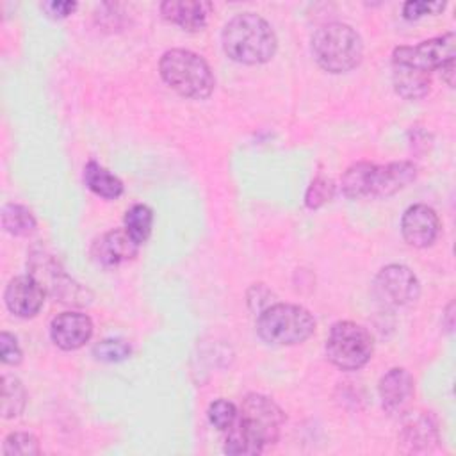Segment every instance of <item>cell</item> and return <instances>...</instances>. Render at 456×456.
Segmentation results:
<instances>
[{
    "label": "cell",
    "instance_id": "cell-1",
    "mask_svg": "<svg viewBox=\"0 0 456 456\" xmlns=\"http://www.w3.org/2000/svg\"><path fill=\"white\" fill-rule=\"evenodd\" d=\"M285 417L281 408L267 395L248 394L242 399L237 419L226 429L224 452L233 456H255L274 445Z\"/></svg>",
    "mask_w": 456,
    "mask_h": 456
},
{
    "label": "cell",
    "instance_id": "cell-2",
    "mask_svg": "<svg viewBox=\"0 0 456 456\" xmlns=\"http://www.w3.org/2000/svg\"><path fill=\"white\" fill-rule=\"evenodd\" d=\"M221 45L235 62L262 64L274 57L278 37L267 20L255 12H240L226 21Z\"/></svg>",
    "mask_w": 456,
    "mask_h": 456
},
{
    "label": "cell",
    "instance_id": "cell-3",
    "mask_svg": "<svg viewBox=\"0 0 456 456\" xmlns=\"http://www.w3.org/2000/svg\"><path fill=\"white\" fill-rule=\"evenodd\" d=\"M310 48L315 62L328 73H346L356 68L363 55L360 34L340 21L321 25L312 36Z\"/></svg>",
    "mask_w": 456,
    "mask_h": 456
},
{
    "label": "cell",
    "instance_id": "cell-4",
    "mask_svg": "<svg viewBox=\"0 0 456 456\" xmlns=\"http://www.w3.org/2000/svg\"><path fill=\"white\" fill-rule=\"evenodd\" d=\"M159 71L162 80L185 98H208L216 87V77L208 62L191 50L173 48L164 52Z\"/></svg>",
    "mask_w": 456,
    "mask_h": 456
},
{
    "label": "cell",
    "instance_id": "cell-5",
    "mask_svg": "<svg viewBox=\"0 0 456 456\" xmlns=\"http://www.w3.org/2000/svg\"><path fill=\"white\" fill-rule=\"evenodd\" d=\"M315 330L314 315L290 303L265 306L256 319L258 337L271 346H294L305 342Z\"/></svg>",
    "mask_w": 456,
    "mask_h": 456
},
{
    "label": "cell",
    "instance_id": "cell-6",
    "mask_svg": "<svg viewBox=\"0 0 456 456\" xmlns=\"http://www.w3.org/2000/svg\"><path fill=\"white\" fill-rule=\"evenodd\" d=\"M374 351L372 335L353 321H338L331 326L326 338L328 360L342 370L363 367Z\"/></svg>",
    "mask_w": 456,
    "mask_h": 456
},
{
    "label": "cell",
    "instance_id": "cell-7",
    "mask_svg": "<svg viewBox=\"0 0 456 456\" xmlns=\"http://www.w3.org/2000/svg\"><path fill=\"white\" fill-rule=\"evenodd\" d=\"M28 274L39 281L46 294L62 305L84 306L91 303V290L68 276L61 264L43 249H34L30 253Z\"/></svg>",
    "mask_w": 456,
    "mask_h": 456
},
{
    "label": "cell",
    "instance_id": "cell-8",
    "mask_svg": "<svg viewBox=\"0 0 456 456\" xmlns=\"http://www.w3.org/2000/svg\"><path fill=\"white\" fill-rule=\"evenodd\" d=\"M372 292L387 306H404L420 294V283L415 273L403 264H388L374 278Z\"/></svg>",
    "mask_w": 456,
    "mask_h": 456
},
{
    "label": "cell",
    "instance_id": "cell-9",
    "mask_svg": "<svg viewBox=\"0 0 456 456\" xmlns=\"http://www.w3.org/2000/svg\"><path fill=\"white\" fill-rule=\"evenodd\" d=\"M454 32H445L438 37L426 39L415 46H397L392 53V61L406 62L431 73L433 69H438L444 62L454 59Z\"/></svg>",
    "mask_w": 456,
    "mask_h": 456
},
{
    "label": "cell",
    "instance_id": "cell-10",
    "mask_svg": "<svg viewBox=\"0 0 456 456\" xmlns=\"http://www.w3.org/2000/svg\"><path fill=\"white\" fill-rule=\"evenodd\" d=\"M440 232V219L435 208L417 203L404 210L401 219V233L413 248H428L435 242Z\"/></svg>",
    "mask_w": 456,
    "mask_h": 456
},
{
    "label": "cell",
    "instance_id": "cell-11",
    "mask_svg": "<svg viewBox=\"0 0 456 456\" xmlns=\"http://www.w3.org/2000/svg\"><path fill=\"white\" fill-rule=\"evenodd\" d=\"M45 296H46L45 289L30 274L12 278L7 283L4 292V299L9 312L23 319L34 317L41 310L45 303Z\"/></svg>",
    "mask_w": 456,
    "mask_h": 456
},
{
    "label": "cell",
    "instance_id": "cell-12",
    "mask_svg": "<svg viewBox=\"0 0 456 456\" xmlns=\"http://www.w3.org/2000/svg\"><path fill=\"white\" fill-rule=\"evenodd\" d=\"M139 246L141 244L125 228H116L105 232L93 242L91 256L100 265L112 267L132 260L137 255Z\"/></svg>",
    "mask_w": 456,
    "mask_h": 456
},
{
    "label": "cell",
    "instance_id": "cell-13",
    "mask_svg": "<svg viewBox=\"0 0 456 456\" xmlns=\"http://www.w3.org/2000/svg\"><path fill=\"white\" fill-rule=\"evenodd\" d=\"M93 335V321L80 312H62L50 322L52 342L64 349L75 351L82 347Z\"/></svg>",
    "mask_w": 456,
    "mask_h": 456
},
{
    "label": "cell",
    "instance_id": "cell-14",
    "mask_svg": "<svg viewBox=\"0 0 456 456\" xmlns=\"http://www.w3.org/2000/svg\"><path fill=\"white\" fill-rule=\"evenodd\" d=\"M417 166L410 160H399L390 162L385 166L372 164L370 180H369V196L379 198V196H392L397 191L404 189L408 183H411L417 178Z\"/></svg>",
    "mask_w": 456,
    "mask_h": 456
},
{
    "label": "cell",
    "instance_id": "cell-15",
    "mask_svg": "<svg viewBox=\"0 0 456 456\" xmlns=\"http://www.w3.org/2000/svg\"><path fill=\"white\" fill-rule=\"evenodd\" d=\"M413 390L415 381L406 369H390L387 374L381 376L378 385L383 410L388 413H403L413 397Z\"/></svg>",
    "mask_w": 456,
    "mask_h": 456
},
{
    "label": "cell",
    "instance_id": "cell-16",
    "mask_svg": "<svg viewBox=\"0 0 456 456\" xmlns=\"http://www.w3.org/2000/svg\"><path fill=\"white\" fill-rule=\"evenodd\" d=\"M210 12L212 4L205 0H166L160 4L162 18L189 32L205 28Z\"/></svg>",
    "mask_w": 456,
    "mask_h": 456
},
{
    "label": "cell",
    "instance_id": "cell-17",
    "mask_svg": "<svg viewBox=\"0 0 456 456\" xmlns=\"http://www.w3.org/2000/svg\"><path fill=\"white\" fill-rule=\"evenodd\" d=\"M392 84L404 100H419L431 89V73L406 62L392 61Z\"/></svg>",
    "mask_w": 456,
    "mask_h": 456
},
{
    "label": "cell",
    "instance_id": "cell-18",
    "mask_svg": "<svg viewBox=\"0 0 456 456\" xmlns=\"http://www.w3.org/2000/svg\"><path fill=\"white\" fill-rule=\"evenodd\" d=\"M401 442L408 451H428L438 442V429L433 417L426 411L410 413L401 429Z\"/></svg>",
    "mask_w": 456,
    "mask_h": 456
},
{
    "label": "cell",
    "instance_id": "cell-19",
    "mask_svg": "<svg viewBox=\"0 0 456 456\" xmlns=\"http://www.w3.org/2000/svg\"><path fill=\"white\" fill-rule=\"evenodd\" d=\"M84 182L89 191H93L96 196H102L105 200H116L123 194L125 187L123 182L112 175L109 169L100 166L98 162L91 160L84 167Z\"/></svg>",
    "mask_w": 456,
    "mask_h": 456
},
{
    "label": "cell",
    "instance_id": "cell-20",
    "mask_svg": "<svg viewBox=\"0 0 456 456\" xmlns=\"http://www.w3.org/2000/svg\"><path fill=\"white\" fill-rule=\"evenodd\" d=\"M372 162H354L342 175V192L351 200L369 198V180H370Z\"/></svg>",
    "mask_w": 456,
    "mask_h": 456
},
{
    "label": "cell",
    "instance_id": "cell-21",
    "mask_svg": "<svg viewBox=\"0 0 456 456\" xmlns=\"http://www.w3.org/2000/svg\"><path fill=\"white\" fill-rule=\"evenodd\" d=\"M2 226L7 233L14 237H25L36 230L37 223L27 207L7 203L2 208Z\"/></svg>",
    "mask_w": 456,
    "mask_h": 456
},
{
    "label": "cell",
    "instance_id": "cell-22",
    "mask_svg": "<svg viewBox=\"0 0 456 456\" xmlns=\"http://www.w3.org/2000/svg\"><path fill=\"white\" fill-rule=\"evenodd\" d=\"M27 403L23 383L16 376H2V417H18Z\"/></svg>",
    "mask_w": 456,
    "mask_h": 456
},
{
    "label": "cell",
    "instance_id": "cell-23",
    "mask_svg": "<svg viewBox=\"0 0 456 456\" xmlns=\"http://www.w3.org/2000/svg\"><path fill=\"white\" fill-rule=\"evenodd\" d=\"M125 230L139 242H146V239L151 233V226H153V210L148 205L137 203L134 207H130L125 214Z\"/></svg>",
    "mask_w": 456,
    "mask_h": 456
},
{
    "label": "cell",
    "instance_id": "cell-24",
    "mask_svg": "<svg viewBox=\"0 0 456 456\" xmlns=\"http://www.w3.org/2000/svg\"><path fill=\"white\" fill-rule=\"evenodd\" d=\"M130 353H132L130 344L121 338H103L98 344H94V347H93L94 358L100 362H107V363L123 362L130 356Z\"/></svg>",
    "mask_w": 456,
    "mask_h": 456
},
{
    "label": "cell",
    "instance_id": "cell-25",
    "mask_svg": "<svg viewBox=\"0 0 456 456\" xmlns=\"http://www.w3.org/2000/svg\"><path fill=\"white\" fill-rule=\"evenodd\" d=\"M4 454L5 456H27V454H39V442L32 433L16 431L5 436L4 440Z\"/></svg>",
    "mask_w": 456,
    "mask_h": 456
},
{
    "label": "cell",
    "instance_id": "cell-26",
    "mask_svg": "<svg viewBox=\"0 0 456 456\" xmlns=\"http://www.w3.org/2000/svg\"><path fill=\"white\" fill-rule=\"evenodd\" d=\"M207 415H208V422L216 429L226 431L232 428V424L237 419V408L233 403H230L226 399H217V401L210 403Z\"/></svg>",
    "mask_w": 456,
    "mask_h": 456
},
{
    "label": "cell",
    "instance_id": "cell-27",
    "mask_svg": "<svg viewBox=\"0 0 456 456\" xmlns=\"http://www.w3.org/2000/svg\"><path fill=\"white\" fill-rule=\"evenodd\" d=\"M333 194H335V185H333V182H331L330 178L317 176V178L310 183V187H308V191H306V194H305V205H306L308 208H319V207H322L324 203H328V201L333 198Z\"/></svg>",
    "mask_w": 456,
    "mask_h": 456
},
{
    "label": "cell",
    "instance_id": "cell-28",
    "mask_svg": "<svg viewBox=\"0 0 456 456\" xmlns=\"http://www.w3.org/2000/svg\"><path fill=\"white\" fill-rule=\"evenodd\" d=\"M445 2H426V0H410L403 5V16L406 20H417L424 14H436L444 11Z\"/></svg>",
    "mask_w": 456,
    "mask_h": 456
},
{
    "label": "cell",
    "instance_id": "cell-29",
    "mask_svg": "<svg viewBox=\"0 0 456 456\" xmlns=\"http://www.w3.org/2000/svg\"><path fill=\"white\" fill-rule=\"evenodd\" d=\"M0 356H2V362L7 365H18L23 358V353L16 337L7 331L0 333Z\"/></svg>",
    "mask_w": 456,
    "mask_h": 456
},
{
    "label": "cell",
    "instance_id": "cell-30",
    "mask_svg": "<svg viewBox=\"0 0 456 456\" xmlns=\"http://www.w3.org/2000/svg\"><path fill=\"white\" fill-rule=\"evenodd\" d=\"M78 7L77 2H69V0H50V2H43L41 9L46 12V16L50 18H66L69 14L75 12V9Z\"/></svg>",
    "mask_w": 456,
    "mask_h": 456
},
{
    "label": "cell",
    "instance_id": "cell-31",
    "mask_svg": "<svg viewBox=\"0 0 456 456\" xmlns=\"http://www.w3.org/2000/svg\"><path fill=\"white\" fill-rule=\"evenodd\" d=\"M438 71H440L442 78L445 80V84L452 87V86H454V59L444 62V64L438 68Z\"/></svg>",
    "mask_w": 456,
    "mask_h": 456
}]
</instances>
